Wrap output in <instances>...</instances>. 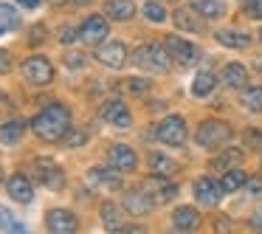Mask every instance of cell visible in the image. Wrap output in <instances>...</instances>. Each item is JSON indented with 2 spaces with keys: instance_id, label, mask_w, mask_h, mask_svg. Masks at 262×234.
I'll return each instance as SVG.
<instances>
[{
  "instance_id": "74e56055",
  "label": "cell",
  "mask_w": 262,
  "mask_h": 234,
  "mask_svg": "<svg viewBox=\"0 0 262 234\" xmlns=\"http://www.w3.org/2000/svg\"><path fill=\"white\" fill-rule=\"evenodd\" d=\"M9 71H12V54L0 48V74H9Z\"/></svg>"
},
{
  "instance_id": "2e32d148",
  "label": "cell",
  "mask_w": 262,
  "mask_h": 234,
  "mask_svg": "<svg viewBox=\"0 0 262 234\" xmlns=\"http://www.w3.org/2000/svg\"><path fill=\"white\" fill-rule=\"evenodd\" d=\"M121 172H116L113 166H96V169L88 172V181L93 183L96 189H110V192H116V189H121Z\"/></svg>"
},
{
  "instance_id": "4fadbf2b",
  "label": "cell",
  "mask_w": 262,
  "mask_h": 234,
  "mask_svg": "<svg viewBox=\"0 0 262 234\" xmlns=\"http://www.w3.org/2000/svg\"><path fill=\"white\" fill-rule=\"evenodd\" d=\"M124 209H127V215H133V217H144V215H149V211L155 209V200L144 186L141 189H130V192L124 195Z\"/></svg>"
},
{
  "instance_id": "f6af8a7d",
  "label": "cell",
  "mask_w": 262,
  "mask_h": 234,
  "mask_svg": "<svg viewBox=\"0 0 262 234\" xmlns=\"http://www.w3.org/2000/svg\"><path fill=\"white\" fill-rule=\"evenodd\" d=\"M0 183H3V169H0Z\"/></svg>"
},
{
  "instance_id": "5b68a950",
  "label": "cell",
  "mask_w": 262,
  "mask_h": 234,
  "mask_svg": "<svg viewBox=\"0 0 262 234\" xmlns=\"http://www.w3.org/2000/svg\"><path fill=\"white\" fill-rule=\"evenodd\" d=\"M93 59H96L99 65H104V68H121V65L127 62V46L119 40H104L96 46Z\"/></svg>"
},
{
  "instance_id": "52a82bcc",
  "label": "cell",
  "mask_w": 262,
  "mask_h": 234,
  "mask_svg": "<svg viewBox=\"0 0 262 234\" xmlns=\"http://www.w3.org/2000/svg\"><path fill=\"white\" fill-rule=\"evenodd\" d=\"M23 76L26 82H31V85H48V82L54 79V65L48 62L46 57H29L23 62Z\"/></svg>"
},
{
  "instance_id": "60d3db41",
  "label": "cell",
  "mask_w": 262,
  "mask_h": 234,
  "mask_svg": "<svg viewBox=\"0 0 262 234\" xmlns=\"http://www.w3.org/2000/svg\"><path fill=\"white\" fill-rule=\"evenodd\" d=\"M245 186H248V192H254V195L262 192V181H259V178H248V181H245Z\"/></svg>"
},
{
  "instance_id": "d4e9b609",
  "label": "cell",
  "mask_w": 262,
  "mask_h": 234,
  "mask_svg": "<svg viewBox=\"0 0 262 234\" xmlns=\"http://www.w3.org/2000/svg\"><path fill=\"white\" fill-rule=\"evenodd\" d=\"M17 26H20L17 9H14L12 3H0V37H3V34H12V31H17Z\"/></svg>"
},
{
  "instance_id": "ee69618b",
  "label": "cell",
  "mask_w": 262,
  "mask_h": 234,
  "mask_svg": "<svg viewBox=\"0 0 262 234\" xmlns=\"http://www.w3.org/2000/svg\"><path fill=\"white\" fill-rule=\"evenodd\" d=\"M251 226H254V228H262V215L254 217V220H251Z\"/></svg>"
},
{
  "instance_id": "e0dca14e",
  "label": "cell",
  "mask_w": 262,
  "mask_h": 234,
  "mask_svg": "<svg viewBox=\"0 0 262 234\" xmlns=\"http://www.w3.org/2000/svg\"><path fill=\"white\" fill-rule=\"evenodd\" d=\"M194 198H198V203H203V206H217L220 203V198H223V186H217L211 178H198L194 181Z\"/></svg>"
},
{
  "instance_id": "d6986e66",
  "label": "cell",
  "mask_w": 262,
  "mask_h": 234,
  "mask_svg": "<svg viewBox=\"0 0 262 234\" xmlns=\"http://www.w3.org/2000/svg\"><path fill=\"white\" fill-rule=\"evenodd\" d=\"M175 26L181 31H192V34H203L206 31V23L194 9H178L175 12Z\"/></svg>"
},
{
  "instance_id": "ac0fdd59",
  "label": "cell",
  "mask_w": 262,
  "mask_h": 234,
  "mask_svg": "<svg viewBox=\"0 0 262 234\" xmlns=\"http://www.w3.org/2000/svg\"><path fill=\"white\" fill-rule=\"evenodd\" d=\"M172 226H175L178 231H194V228L200 226V211L194 209V206H178V209L172 211Z\"/></svg>"
},
{
  "instance_id": "cb8c5ba5",
  "label": "cell",
  "mask_w": 262,
  "mask_h": 234,
  "mask_svg": "<svg viewBox=\"0 0 262 234\" xmlns=\"http://www.w3.org/2000/svg\"><path fill=\"white\" fill-rule=\"evenodd\" d=\"M192 9L203 20H220L226 14V3L223 0H192Z\"/></svg>"
},
{
  "instance_id": "83f0119b",
  "label": "cell",
  "mask_w": 262,
  "mask_h": 234,
  "mask_svg": "<svg viewBox=\"0 0 262 234\" xmlns=\"http://www.w3.org/2000/svg\"><path fill=\"white\" fill-rule=\"evenodd\" d=\"M239 161H243V150H234V147H226V153H220L214 161H211V166L214 169H231V166H237Z\"/></svg>"
},
{
  "instance_id": "7bdbcfd3",
  "label": "cell",
  "mask_w": 262,
  "mask_h": 234,
  "mask_svg": "<svg viewBox=\"0 0 262 234\" xmlns=\"http://www.w3.org/2000/svg\"><path fill=\"white\" fill-rule=\"evenodd\" d=\"M17 6H23V9H37V6H40V0H17Z\"/></svg>"
},
{
  "instance_id": "8fae6325",
  "label": "cell",
  "mask_w": 262,
  "mask_h": 234,
  "mask_svg": "<svg viewBox=\"0 0 262 234\" xmlns=\"http://www.w3.org/2000/svg\"><path fill=\"white\" fill-rule=\"evenodd\" d=\"M107 164L113 166L116 172H133L138 166V155L133 147H127V144H113V147L107 150Z\"/></svg>"
},
{
  "instance_id": "7a4b0ae2",
  "label": "cell",
  "mask_w": 262,
  "mask_h": 234,
  "mask_svg": "<svg viewBox=\"0 0 262 234\" xmlns=\"http://www.w3.org/2000/svg\"><path fill=\"white\" fill-rule=\"evenodd\" d=\"M136 65L141 71H149V74H166L172 65V57L166 51V46H158V42H144V46L136 48Z\"/></svg>"
},
{
  "instance_id": "d590c367",
  "label": "cell",
  "mask_w": 262,
  "mask_h": 234,
  "mask_svg": "<svg viewBox=\"0 0 262 234\" xmlns=\"http://www.w3.org/2000/svg\"><path fill=\"white\" fill-rule=\"evenodd\" d=\"M62 141H65V147H79V144L85 141V133L82 130H68V136H65Z\"/></svg>"
},
{
  "instance_id": "d6a6232c",
  "label": "cell",
  "mask_w": 262,
  "mask_h": 234,
  "mask_svg": "<svg viewBox=\"0 0 262 234\" xmlns=\"http://www.w3.org/2000/svg\"><path fill=\"white\" fill-rule=\"evenodd\" d=\"M149 88H152V82H149V79H141V76L121 82V91H127V93H147Z\"/></svg>"
},
{
  "instance_id": "9a60e30c",
  "label": "cell",
  "mask_w": 262,
  "mask_h": 234,
  "mask_svg": "<svg viewBox=\"0 0 262 234\" xmlns=\"http://www.w3.org/2000/svg\"><path fill=\"white\" fill-rule=\"evenodd\" d=\"M6 192H9V198L17 200V203H31V200H34V186H31L29 175H23V172H17V175L9 178Z\"/></svg>"
},
{
  "instance_id": "44dd1931",
  "label": "cell",
  "mask_w": 262,
  "mask_h": 234,
  "mask_svg": "<svg viewBox=\"0 0 262 234\" xmlns=\"http://www.w3.org/2000/svg\"><path fill=\"white\" fill-rule=\"evenodd\" d=\"M26 127H29V121H23V119H9V121H3L0 124V144H17L20 138L26 136Z\"/></svg>"
},
{
  "instance_id": "5bb4252c",
  "label": "cell",
  "mask_w": 262,
  "mask_h": 234,
  "mask_svg": "<svg viewBox=\"0 0 262 234\" xmlns=\"http://www.w3.org/2000/svg\"><path fill=\"white\" fill-rule=\"evenodd\" d=\"M141 186L147 189L149 195H152L155 203H169V200L178 195V186H175V183L164 181V175H155V172H152V178H147V181L141 183Z\"/></svg>"
},
{
  "instance_id": "6da1fadb",
  "label": "cell",
  "mask_w": 262,
  "mask_h": 234,
  "mask_svg": "<svg viewBox=\"0 0 262 234\" xmlns=\"http://www.w3.org/2000/svg\"><path fill=\"white\" fill-rule=\"evenodd\" d=\"M31 130H34V136L46 144L62 141L71 130V110L59 102L48 104V108H42L40 113L31 119Z\"/></svg>"
},
{
  "instance_id": "4dcf8cb0",
  "label": "cell",
  "mask_w": 262,
  "mask_h": 234,
  "mask_svg": "<svg viewBox=\"0 0 262 234\" xmlns=\"http://www.w3.org/2000/svg\"><path fill=\"white\" fill-rule=\"evenodd\" d=\"M243 104L254 113H262V85H254V88H245L243 91Z\"/></svg>"
},
{
  "instance_id": "4316f807",
  "label": "cell",
  "mask_w": 262,
  "mask_h": 234,
  "mask_svg": "<svg viewBox=\"0 0 262 234\" xmlns=\"http://www.w3.org/2000/svg\"><path fill=\"white\" fill-rule=\"evenodd\" d=\"M245 181H248V178H245L243 169H226V172H223L220 186H223V192H226V195H231V192H237V189H243Z\"/></svg>"
},
{
  "instance_id": "7402d4cb",
  "label": "cell",
  "mask_w": 262,
  "mask_h": 234,
  "mask_svg": "<svg viewBox=\"0 0 262 234\" xmlns=\"http://www.w3.org/2000/svg\"><path fill=\"white\" fill-rule=\"evenodd\" d=\"M104 12H107L110 20L124 23V20L136 17V3H130V0H107V3H104Z\"/></svg>"
},
{
  "instance_id": "1f68e13d",
  "label": "cell",
  "mask_w": 262,
  "mask_h": 234,
  "mask_svg": "<svg viewBox=\"0 0 262 234\" xmlns=\"http://www.w3.org/2000/svg\"><path fill=\"white\" fill-rule=\"evenodd\" d=\"M144 17H147L149 23H164V20H166L164 3H158V0H149L147 6H144Z\"/></svg>"
},
{
  "instance_id": "8d00e7d4",
  "label": "cell",
  "mask_w": 262,
  "mask_h": 234,
  "mask_svg": "<svg viewBox=\"0 0 262 234\" xmlns=\"http://www.w3.org/2000/svg\"><path fill=\"white\" fill-rule=\"evenodd\" d=\"M243 138H245V144H248V147H262V133L259 130H248Z\"/></svg>"
},
{
  "instance_id": "3957f363",
  "label": "cell",
  "mask_w": 262,
  "mask_h": 234,
  "mask_svg": "<svg viewBox=\"0 0 262 234\" xmlns=\"http://www.w3.org/2000/svg\"><path fill=\"white\" fill-rule=\"evenodd\" d=\"M194 141L200 144L203 150H220V147H228L231 141V127L220 119H206L200 121L198 133H194Z\"/></svg>"
},
{
  "instance_id": "f35d334b",
  "label": "cell",
  "mask_w": 262,
  "mask_h": 234,
  "mask_svg": "<svg viewBox=\"0 0 262 234\" xmlns=\"http://www.w3.org/2000/svg\"><path fill=\"white\" fill-rule=\"evenodd\" d=\"M42 40H46V26H40V23H37L34 29H31V42L37 46V42H42Z\"/></svg>"
},
{
  "instance_id": "30bf717a",
  "label": "cell",
  "mask_w": 262,
  "mask_h": 234,
  "mask_svg": "<svg viewBox=\"0 0 262 234\" xmlns=\"http://www.w3.org/2000/svg\"><path fill=\"white\" fill-rule=\"evenodd\" d=\"M34 175H37V181H40L42 186H46V189H54V192H59V189H62V183H65L62 169H59L54 161L37 158V161H34Z\"/></svg>"
},
{
  "instance_id": "ba28073f",
  "label": "cell",
  "mask_w": 262,
  "mask_h": 234,
  "mask_svg": "<svg viewBox=\"0 0 262 234\" xmlns=\"http://www.w3.org/2000/svg\"><path fill=\"white\" fill-rule=\"evenodd\" d=\"M99 119L107 121V124H113V127L127 130L130 121H133V116H130V110H127V104L121 102V99H107V102L99 108Z\"/></svg>"
},
{
  "instance_id": "836d02e7",
  "label": "cell",
  "mask_w": 262,
  "mask_h": 234,
  "mask_svg": "<svg viewBox=\"0 0 262 234\" xmlns=\"http://www.w3.org/2000/svg\"><path fill=\"white\" fill-rule=\"evenodd\" d=\"M0 228H9V231H26L23 226H20L17 220H14V215L9 209H3V206H0Z\"/></svg>"
},
{
  "instance_id": "e575fe53",
  "label": "cell",
  "mask_w": 262,
  "mask_h": 234,
  "mask_svg": "<svg viewBox=\"0 0 262 234\" xmlns=\"http://www.w3.org/2000/svg\"><path fill=\"white\" fill-rule=\"evenodd\" d=\"M239 6H243V12L248 17L262 20V0H239Z\"/></svg>"
},
{
  "instance_id": "603a6c76",
  "label": "cell",
  "mask_w": 262,
  "mask_h": 234,
  "mask_svg": "<svg viewBox=\"0 0 262 234\" xmlns=\"http://www.w3.org/2000/svg\"><path fill=\"white\" fill-rule=\"evenodd\" d=\"M214 40L220 42V46H226V48H248L251 46V37L245 34V31H239V29H220L214 34Z\"/></svg>"
},
{
  "instance_id": "f1b7e54d",
  "label": "cell",
  "mask_w": 262,
  "mask_h": 234,
  "mask_svg": "<svg viewBox=\"0 0 262 234\" xmlns=\"http://www.w3.org/2000/svg\"><path fill=\"white\" fill-rule=\"evenodd\" d=\"M149 169L155 172V175H172V172L178 169V164L172 158H166V155H161V153H152L149 155Z\"/></svg>"
},
{
  "instance_id": "7dc6e473",
  "label": "cell",
  "mask_w": 262,
  "mask_h": 234,
  "mask_svg": "<svg viewBox=\"0 0 262 234\" xmlns=\"http://www.w3.org/2000/svg\"><path fill=\"white\" fill-rule=\"evenodd\" d=\"M259 40H262V31H259Z\"/></svg>"
},
{
  "instance_id": "f546056e",
  "label": "cell",
  "mask_w": 262,
  "mask_h": 234,
  "mask_svg": "<svg viewBox=\"0 0 262 234\" xmlns=\"http://www.w3.org/2000/svg\"><path fill=\"white\" fill-rule=\"evenodd\" d=\"M102 223H104V228H110V231H116V228H124L119 206H116V203H102Z\"/></svg>"
},
{
  "instance_id": "7c38bea8",
  "label": "cell",
  "mask_w": 262,
  "mask_h": 234,
  "mask_svg": "<svg viewBox=\"0 0 262 234\" xmlns=\"http://www.w3.org/2000/svg\"><path fill=\"white\" fill-rule=\"evenodd\" d=\"M46 228L51 234H74L76 228H79V220H76V215L68 209H51L46 217Z\"/></svg>"
},
{
  "instance_id": "9c48e42d",
  "label": "cell",
  "mask_w": 262,
  "mask_h": 234,
  "mask_svg": "<svg viewBox=\"0 0 262 234\" xmlns=\"http://www.w3.org/2000/svg\"><path fill=\"white\" fill-rule=\"evenodd\" d=\"M107 20L102 17V14H91V17H85V23H82L79 29V40H85L88 46H99V42L107 40Z\"/></svg>"
},
{
  "instance_id": "bcb514c9",
  "label": "cell",
  "mask_w": 262,
  "mask_h": 234,
  "mask_svg": "<svg viewBox=\"0 0 262 234\" xmlns=\"http://www.w3.org/2000/svg\"><path fill=\"white\" fill-rule=\"evenodd\" d=\"M51 3H62V0H51Z\"/></svg>"
},
{
  "instance_id": "b9f144b4",
  "label": "cell",
  "mask_w": 262,
  "mask_h": 234,
  "mask_svg": "<svg viewBox=\"0 0 262 234\" xmlns=\"http://www.w3.org/2000/svg\"><path fill=\"white\" fill-rule=\"evenodd\" d=\"M82 62H85V57H79L76 51L65 54V65H82Z\"/></svg>"
},
{
  "instance_id": "ffe728a7",
  "label": "cell",
  "mask_w": 262,
  "mask_h": 234,
  "mask_svg": "<svg viewBox=\"0 0 262 234\" xmlns=\"http://www.w3.org/2000/svg\"><path fill=\"white\" fill-rule=\"evenodd\" d=\"M220 79L226 88H245L248 85V68L239 62H228V65H223Z\"/></svg>"
},
{
  "instance_id": "8992f818",
  "label": "cell",
  "mask_w": 262,
  "mask_h": 234,
  "mask_svg": "<svg viewBox=\"0 0 262 234\" xmlns=\"http://www.w3.org/2000/svg\"><path fill=\"white\" fill-rule=\"evenodd\" d=\"M164 46H166V51H169V57H172V62H178V65H194L200 59V48L198 46H192V42H186L183 37H166L164 40Z\"/></svg>"
},
{
  "instance_id": "277c9868",
  "label": "cell",
  "mask_w": 262,
  "mask_h": 234,
  "mask_svg": "<svg viewBox=\"0 0 262 234\" xmlns=\"http://www.w3.org/2000/svg\"><path fill=\"white\" fill-rule=\"evenodd\" d=\"M155 138L166 147H183L186 144V121L183 116H166L155 124Z\"/></svg>"
},
{
  "instance_id": "484cf974",
  "label": "cell",
  "mask_w": 262,
  "mask_h": 234,
  "mask_svg": "<svg viewBox=\"0 0 262 234\" xmlns=\"http://www.w3.org/2000/svg\"><path fill=\"white\" fill-rule=\"evenodd\" d=\"M214 85H217V76L211 74V71H200L192 82V93L194 96H209V93L214 91Z\"/></svg>"
},
{
  "instance_id": "ab89813d",
  "label": "cell",
  "mask_w": 262,
  "mask_h": 234,
  "mask_svg": "<svg viewBox=\"0 0 262 234\" xmlns=\"http://www.w3.org/2000/svg\"><path fill=\"white\" fill-rule=\"evenodd\" d=\"M76 37H79V34H76L74 29H62V34H59V42H62V46H71Z\"/></svg>"
}]
</instances>
